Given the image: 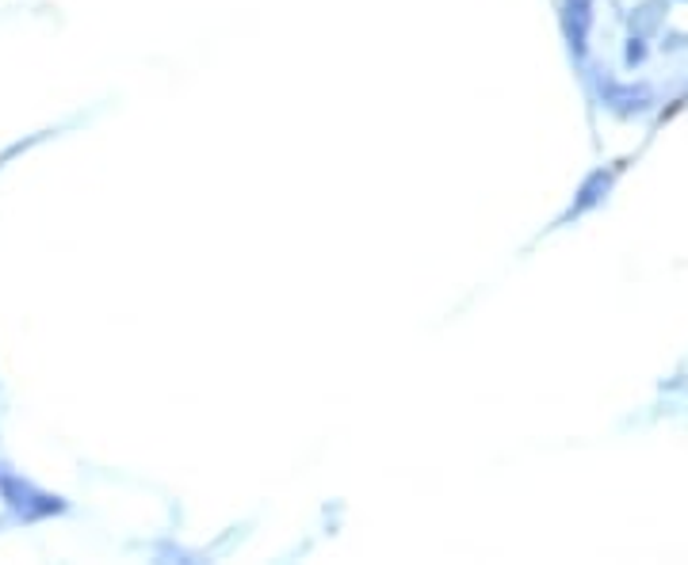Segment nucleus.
Masks as SVG:
<instances>
[{
    "instance_id": "f257e3e1",
    "label": "nucleus",
    "mask_w": 688,
    "mask_h": 565,
    "mask_svg": "<svg viewBox=\"0 0 688 565\" xmlns=\"http://www.w3.org/2000/svg\"><path fill=\"white\" fill-rule=\"evenodd\" d=\"M0 497H4V505L12 508L20 520L35 523V520H46V516H58L66 513V501L54 497V493H43L35 490L31 482H20V478H0Z\"/></svg>"
},
{
    "instance_id": "f03ea898",
    "label": "nucleus",
    "mask_w": 688,
    "mask_h": 565,
    "mask_svg": "<svg viewBox=\"0 0 688 565\" xmlns=\"http://www.w3.org/2000/svg\"><path fill=\"white\" fill-rule=\"evenodd\" d=\"M597 0H562L559 8V23H562V38H567V50L578 66H585L590 58V35H593V20H597Z\"/></svg>"
},
{
    "instance_id": "7ed1b4c3",
    "label": "nucleus",
    "mask_w": 688,
    "mask_h": 565,
    "mask_svg": "<svg viewBox=\"0 0 688 565\" xmlns=\"http://www.w3.org/2000/svg\"><path fill=\"white\" fill-rule=\"evenodd\" d=\"M600 99H605L608 111L623 115V119H631V115H643L651 111V92L643 89V84H623V81H613V76H605V81L597 84Z\"/></svg>"
},
{
    "instance_id": "20e7f679",
    "label": "nucleus",
    "mask_w": 688,
    "mask_h": 565,
    "mask_svg": "<svg viewBox=\"0 0 688 565\" xmlns=\"http://www.w3.org/2000/svg\"><path fill=\"white\" fill-rule=\"evenodd\" d=\"M616 184V168H593L590 176L582 180V188H578L574 203L567 207V214L559 219V226H567L570 219H585V214L593 211V207H600L608 199V191H613Z\"/></svg>"
},
{
    "instance_id": "39448f33",
    "label": "nucleus",
    "mask_w": 688,
    "mask_h": 565,
    "mask_svg": "<svg viewBox=\"0 0 688 565\" xmlns=\"http://www.w3.org/2000/svg\"><path fill=\"white\" fill-rule=\"evenodd\" d=\"M662 20H666V0H646V4H639L635 15H631V35L651 38L654 31L662 27Z\"/></svg>"
}]
</instances>
